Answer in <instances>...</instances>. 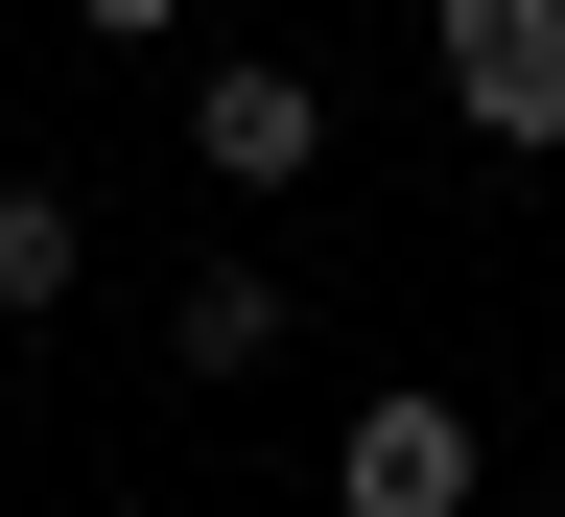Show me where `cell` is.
I'll use <instances>...</instances> for the list:
<instances>
[{"label":"cell","mask_w":565,"mask_h":517,"mask_svg":"<svg viewBox=\"0 0 565 517\" xmlns=\"http://www.w3.org/2000/svg\"><path fill=\"white\" fill-rule=\"evenodd\" d=\"M282 330H307V306H282V259H189V282H166V353H189V377H259Z\"/></svg>","instance_id":"277c9868"},{"label":"cell","mask_w":565,"mask_h":517,"mask_svg":"<svg viewBox=\"0 0 565 517\" xmlns=\"http://www.w3.org/2000/svg\"><path fill=\"white\" fill-rule=\"evenodd\" d=\"M330 517H471V400L448 377H377L353 448H330Z\"/></svg>","instance_id":"3957f363"},{"label":"cell","mask_w":565,"mask_h":517,"mask_svg":"<svg viewBox=\"0 0 565 517\" xmlns=\"http://www.w3.org/2000/svg\"><path fill=\"white\" fill-rule=\"evenodd\" d=\"M71 24H95V47H166V24H189V0H71Z\"/></svg>","instance_id":"8992f818"},{"label":"cell","mask_w":565,"mask_h":517,"mask_svg":"<svg viewBox=\"0 0 565 517\" xmlns=\"http://www.w3.org/2000/svg\"><path fill=\"white\" fill-rule=\"evenodd\" d=\"M71 259H95V212H71V189H24V165H0V306H71Z\"/></svg>","instance_id":"5b68a950"},{"label":"cell","mask_w":565,"mask_h":517,"mask_svg":"<svg viewBox=\"0 0 565 517\" xmlns=\"http://www.w3.org/2000/svg\"><path fill=\"white\" fill-rule=\"evenodd\" d=\"M189 165L236 189V212H259V189H307V165H330V95H307L282 47H212V71H189Z\"/></svg>","instance_id":"7a4b0ae2"},{"label":"cell","mask_w":565,"mask_h":517,"mask_svg":"<svg viewBox=\"0 0 565 517\" xmlns=\"http://www.w3.org/2000/svg\"><path fill=\"white\" fill-rule=\"evenodd\" d=\"M424 71H448V118L494 141V165L565 141V0H424Z\"/></svg>","instance_id":"6da1fadb"}]
</instances>
